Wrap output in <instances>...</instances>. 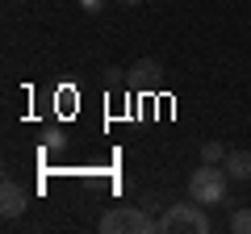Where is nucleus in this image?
Returning <instances> with one entry per match:
<instances>
[{"label": "nucleus", "instance_id": "1", "mask_svg": "<svg viewBox=\"0 0 251 234\" xmlns=\"http://www.w3.org/2000/svg\"><path fill=\"white\" fill-rule=\"evenodd\" d=\"M97 230L100 234H122V230H130V234H159V217H151L138 205H113L105 217H100Z\"/></svg>", "mask_w": 251, "mask_h": 234}, {"label": "nucleus", "instance_id": "2", "mask_svg": "<svg viewBox=\"0 0 251 234\" xmlns=\"http://www.w3.org/2000/svg\"><path fill=\"white\" fill-rule=\"evenodd\" d=\"M188 197L201 201V205H222L226 201V167L201 163V167L188 176Z\"/></svg>", "mask_w": 251, "mask_h": 234}, {"label": "nucleus", "instance_id": "3", "mask_svg": "<svg viewBox=\"0 0 251 234\" xmlns=\"http://www.w3.org/2000/svg\"><path fill=\"white\" fill-rule=\"evenodd\" d=\"M176 230H188V234H205L209 230V217L201 209V201H188V205H168L159 217V234H176Z\"/></svg>", "mask_w": 251, "mask_h": 234}, {"label": "nucleus", "instance_id": "4", "mask_svg": "<svg viewBox=\"0 0 251 234\" xmlns=\"http://www.w3.org/2000/svg\"><path fill=\"white\" fill-rule=\"evenodd\" d=\"M25 205H29V197H25V188H21V184H13V180L0 184V213L9 217V222L25 213Z\"/></svg>", "mask_w": 251, "mask_h": 234}, {"label": "nucleus", "instance_id": "5", "mask_svg": "<svg viewBox=\"0 0 251 234\" xmlns=\"http://www.w3.org/2000/svg\"><path fill=\"white\" fill-rule=\"evenodd\" d=\"M226 176L230 180H251V151H226Z\"/></svg>", "mask_w": 251, "mask_h": 234}, {"label": "nucleus", "instance_id": "6", "mask_svg": "<svg viewBox=\"0 0 251 234\" xmlns=\"http://www.w3.org/2000/svg\"><path fill=\"white\" fill-rule=\"evenodd\" d=\"M159 71H163V67H159V59H138V63L130 67L134 84H155V80H159Z\"/></svg>", "mask_w": 251, "mask_h": 234}, {"label": "nucleus", "instance_id": "7", "mask_svg": "<svg viewBox=\"0 0 251 234\" xmlns=\"http://www.w3.org/2000/svg\"><path fill=\"white\" fill-rule=\"evenodd\" d=\"M230 234H251V209L247 205H239L230 213Z\"/></svg>", "mask_w": 251, "mask_h": 234}, {"label": "nucleus", "instance_id": "8", "mask_svg": "<svg viewBox=\"0 0 251 234\" xmlns=\"http://www.w3.org/2000/svg\"><path fill=\"white\" fill-rule=\"evenodd\" d=\"M201 163H226V146L222 142H201Z\"/></svg>", "mask_w": 251, "mask_h": 234}, {"label": "nucleus", "instance_id": "9", "mask_svg": "<svg viewBox=\"0 0 251 234\" xmlns=\"http://www.w3.org/2000/svg\"><path fill=\"white\" fill-rule=\"evenodd\" d=\"M80 9L84 13H100V9H105V0H80Z\"/></svg>", "mask_w": 251, "mask_h": 234}, {"label": "nucleus", "instance_id": "10", "mask_svg": "<svg viewBox=\"0 0 251 234\" xmlns=\"http://www.w3.org/2000/svg\"><path fill=\"white\" fill-rule=\"evenodd\" d=\"M122 4H143V0H122Z\"/></svg>", "mask_w": 251, "mask_h": 234}]
</instances>
